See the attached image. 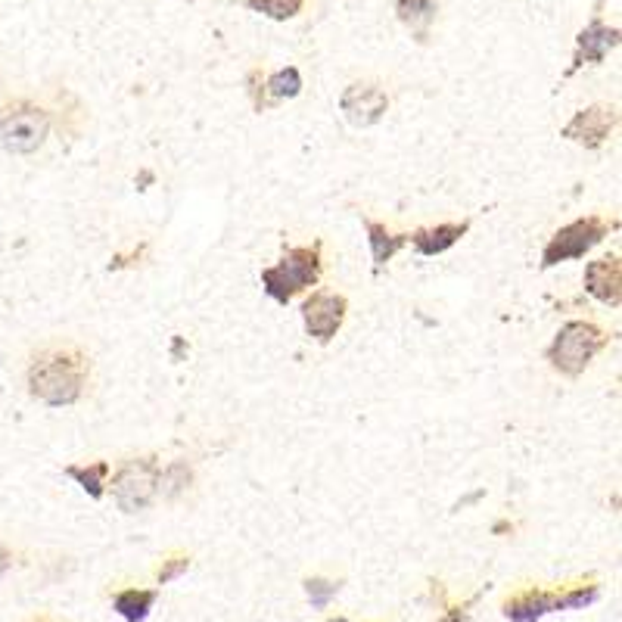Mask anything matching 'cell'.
<instances>
[{"label": "cell", "mask_w": 622, "mask_h": 622, "mask_svg": "<svg viewBox=\"0 0 622 622\" xmlns=\"http://www.w3.org/2000/svg\"><path fill=\"white\" fill-rule=\"evenodd\" d=\"M91 380V358L72 343H53L28 364V392L50 408L75 405Z\"/></svg>", "instance_id": "cell-1"}, {"label": "cell", "mask_w": 622, "mask_h": 622, "mask_svg": "<svg viewBox=\"0 0 622 622\" xmlns=\"http://www.w3.org/2000/svg\"><path fill=\"white\" fill-rule=\"evenodd\" d=\"M598 598H601L598 579H579V582H567V585L526 582L501 601V616L511 622H539L548 613L585 610Z\"/></svg>", "instance_id": "cell-2"}, {"label": "cell", "mask_w": 622, "mask_h": 622, "mask_svg": "<svg viewBox=\"0 0 622 622\" xmlns=\"http://www.w3.org/2000/svg\"><path fill=\"white\" fill-rule=\"evenodd\" d=\"M324 243L315 240L311 246H290L284 249L277 265L262 271V290L277 305H290L299 293L311 290L324 274Z\"/></svg>", "instance_id": "cell-3"}, {"label": "cell", "mask_w": 622, "mask_h": 622, "mask_svg": "<svg viewBox=\"0 0 622 622\" xmlns=\"http://www.w3.org/2000/svg\"><path fill=\"white\" fill-rule=\"evenodd\" d=\"M607 343H610L607 330L598 327L595 321H567L557 330L545 358L557 374L582 377L588 371V364L607 349Z\"/></svg>", "instance_id": "cell-4"}, {"label": "cell", "mask_w": 622, "mask_h": 622, "mask_svg": "<svg viewBox=\"0 0 622 622\" xmlns=\"http://www.w3.org/2000/svg\"><path fill=\"white\" fill-rule=\"evenodd\" d=\"M50 134V112L32 100H13L0 109V150L28 156L44 147Z\"/></svg>", "instance_id": "cell-5"}, {"label": "cell", "mask_w": 622, "mask_h": 622, "mask_svg": "<svg viewBox=\"0 0 622 622\" xmlns=\"http://www.w3.org/2000/svg\"><path fill=\"white\" fill-rule=\"evenodd\" d=\"M159 470H162L159 458L144 455V458H125L116 467V473H109L112 483H106V489L112 492V501L119 504V511L125 514L147 511L159 495Z\"/></svg>", "instance_id": "cell-6"}, {"label": "cell", "mask_w": 622, "mask_h": 622, "mask_svg": "<svg viewBox=\"0 0 622 622\" xmlns=\"http://www.w3.org/2000/svg\"><path fill=\"white\" fill-rule=\"evenodd\" d=\"M619 228V221H610L604 215H585L570 221L567 228H560L551 234V240L542 249V268H554L560 262H573L588 256L598 243L610 237V231Z\"/></svg>", "instance_id": "cell-7"}, {"label": "cell", "mask_w": 622, "mask_h": 622, "mask_svg": "<svg viewBox=\"0 0 622 622\" xmlns=\"http://www.w3.org/2000/svg\"><path fill=\"white\" fill-rule=\"evenodd\" d=\"M346 311H349L346 296L327 293V290L311 293V296L302 302V324H305V333H308L311 339H318V343H330V339H333L339 330H343V324H346Z\"/></svg>", "instance_id": "cell-8"}, {"label": "cell", "mask_w": 622, "mask_h": 622, "mask_svg": "<svg viewBox=\"0 0 622 622\" xmlns=\"http://www.w3.org/2000/svg\"><path fill=\"white\" fill-rule=\"evenodd\" d=\"M616 125H619V109L610 103H598V106L579 109L576 116L563 125L560 134L585 150H598L607 144V137L616 131Z\"/></svg>", "instance_id": "cell-9"}, {"label": "cell", "mask_w": 622, "mask_h": 622, "mask_svg": "<svg viewBox=\"0 0 622 622\" xmlns=\"http://www.w3.org/2000/svg\"><path fill=\"white\" fill-rule=\"evenodd\" d=\"M339 109H343V116L349 119V125L371 128L386 116L389 94L374 81H355L343 91V97H339Z\"/></svg>", "instance_id": "cell-10"}, {"label": "cell", "mask_w": 622, "mask_h": 622, "mask_svg": "<svg viewBox=\"0 0 622 622\" xmlns=\"http://www.w3.org/2000/svg\"><path fill=\"white\" fill-rule=\"evenodd\" d=\"M616 47H619V28H610L601 16H595V19H591V22L582 28V32H579V38H576V56H573V66H570L567 75H573V72L582 69L585 63H588V66L604 63V60H607V53L616 50Z\"/></svg>", "instance_id": "cell-11"}, {"label": "cell", "mask_w": 622, "mask_h": 622, "mask_svg": "<svg viewBox=\"0 0 622 622\" xmlns=\"http://www.w3.org/2000/svg\"><path fill=\"white\" fill-rule=\"evenodd\" d=\"M582 284H585L588 296H595L598 302H604L610 308H619V302H622V265H619L616 252L588 262Z\"/></svg>", "instance_id": "cell-12"}, {"label": "cell", "mask_w": 622, "mask_h": 622, "mask_svg": "<svg viewBox=\"0 0 622 622\" xmlns=\"http://www.w3.org/2000/svg\"><path fill=\"white\" fill-rule=\"evenodd\" d=\"M467 231H470V221L436 224V228H417L414 234H408V243L420 256H442V252H448Z\"/></svg>", "instance_id": "cell-13"}, {"label": "cell", "mask_w": 622, "mask_h": 622, "mask_svg": "<svg viewBox=\"0 0 622 622\" xmlns=\"http://www.w3.org/2000/svg\"><path fill=\"white\" fill-rule=\"evenodd\" d=\"M156 601H159V588H119L112 595V610L125 622H147Z\"/></svg>", "instance_id": "cell-14"}, {"label": "cell", "mask_w": 622, "mask_h": 622, "mask_svg": "<svg viewBox=\"0 0 622 622\" xmlns=\"http://www.w3.org/2000/svg\"><path fill=\"white\" fill-rule=\"evenodd\" d=\"M364 231H367V243H371V256H374V268H386L399 252L408 246V234H392L383 221H364Z\"/></svg>", "instance_id": "cell-15"}, {"label": "cell", "mask_w": 622, "mask_h": 622, "mask_svg": "<svg viewBox=\"0 0 622 622\" xmlns=\"http://www.w3.org/2000/svg\"><path fill=\"white\" fill-rule=\"evenodd\" d=\"M112 464L109 461H91V464H69L66 476L75 479V483L88 492V498L100 501L106 495V483H109Z\"/></svg>", "instance_id": "cell-16"}, {"label": "cell", "mask_w": 622, "mask_h": 622, "mask_svg": "<svg viewBox=\"0 0 622 622\" xmlns=\"http://www.w3.org/2000/svg\"><path fill=\"white\" fill-rule=\"evenodd\" d=\"M436 13H439V0H399V4H395V16H399V22L408 25L420 38L430 32Z\"/></svg>", "instance_id": "cell-17"}, {"label": "cell", "mask_w": 622, "mask_h": 622, "mask_svg": "<svg viewBox=\"0 0 622 622\" xmlns=\"http://www.w3.org/2000/svg\"><path fill=\"white\" fill-rule=\"evenodd\" d=\"M299 91H302V75L296 66H287V69H280L265 78V94L271 97V103L293 100V97H299Z\"/></svg>", "instance_id": "cell-18"}, {"label": "cell", "mask_w": 622, "mask_h": 622, "mask_svg": "<svg viewBox=\"0 0 622 622\" xmlns=\"http://www.w3.org/2000/svg\"><path fill=\"white\" fill-rule=\"evenodd\" d=\"M193 483V470L187 461H172L165 470H159V492L165 498H178L190 489Z\"/></svg>", "instance_id": "cell-19"}, {"label": "cell", "mask_w": 622, "mask_h": 622, "mask_svg": "<svg viewBox=\"0 0 622 622\" xmlns=\"http://www.w3.org/2000/svg\"><path fill=\"white\" fill-rule=\"evenodd\" d=\"M246 10L252 13H262L274 22H290L302 13L305 0H243Z\"/></svg>", "instance_id": "cell-20"}, {"label": "cell", "mask_w": 622, "mask_h": 622, "mask_svg": "<svg viewBox=\"0 0 622 622\" xmlns=\"http://www.w3.org/2000/svg\"><path fill=\"white\" fill-rule=\"evenodd\" d=\"M302 585H305L308 604L315 607V610H327V604L339 595V588H343V582H339V579H327V576H308Z\"/></svg>", "instance_id": "cell-21"}, {"label": "cell", "mask_w": 622, "mask_h": 622, "mask_svg": "<svg viewBox=\"0 0 622 622\" xmlns=\"http://www.w3.org/2000/svg\"><path fill=\"white\" fill-rule=\"evenodd\" d=\"M190 570V554H168L162 563H159V570H156V585H168V582H175L181 579L184 573Z\"/></svg>", "instance_id": "cell-22"}, {"label": "cell", "mask_w": 622, "mask_h": 622, "mask_svg": "<svg viewBox=\"0 0 622 622\" xmlns=\"http://www.w3.org/2000/svg\"><path fill=\"white\" fill-rule=\"evenodd\" d=\"M246 91H249V100H252V106H256L259 112H265L271 103L265 100L268 94H265V75H262V69H252L249 75H246Z\"/></svg>", "instance_id": "cell-23"}, {"label": "cell", "mask_w": 622, "mask_h": 622, "mask_svg": "<svg viewBox=\"0 0 622 622\" xmlns=\"http://www.w3.org/2000/svg\"><path fill=\"white\" fill-rule=\"evenodd\" d=\"M479 595H483V591H479ZM479 595H473V598H467L464 604H442L439 610V619L436 622H467L470 619V607L479 601Z\"/></svg>", "instance_id": "cell-24"}, {"label": "cell", "mask_w": 622, "mask_h": 622, "mask_svg": "<svg viewBox=\"0 0 622 622\" xmlns=\"http://www.w3.org/2000/svg\"><path fill=\"white\" fill-rule=\"evenodd\" d=\"M10 567H13V554H10V548L4 542H0V579L10 573Z\"/></svg>", "instance_id": "cell-25"}, {"label": "cell", "mask_w": 622, "mask_h": 622, "mask_svg": "<svg viewBox=\"0 0 622 622\" xmlns=\"http://www.w3.org/2000/svg\"><path fill=\"white\" fill-rule=\"evenodd\" d=\"M32 622H60V619H53V616H35Z\"/></svg>", "instance_id": "cell-26"}, {"label": "cell", "mask_w": 622, "mask_h": 622, "mask_svg": "<svg viewBox=\"0 0 622 622\" xmlns=\"http://www.w3.org/2000/svg\"><path fill=\"white\" fill-rule=\"evenodd\" d=\"M327 622H352V619H346V616H330Z\"/></svg>", "instance_id": "cell-27"}]
</instances>
